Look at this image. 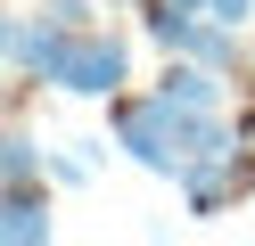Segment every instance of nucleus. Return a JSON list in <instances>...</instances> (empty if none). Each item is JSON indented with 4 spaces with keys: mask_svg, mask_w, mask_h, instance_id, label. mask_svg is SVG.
Masks as SVG:
<instances>
[{
    "mask_svg": "<svg viewBox=\"0 0 255 246\" xmlns=\"http://www.w3.org/2000/svg\"><path fill=\"white\" fill-rule=\"evenodd\" d=\"M50 180H17V189H0V238L8 246H50Z\"/></svg>",
    "mask_w": 255,
    "mask_h": 246,
    "instance_id": "39448f33",
    "label": "nucleus"
},
{
    "mask_svg": "<svg viewBox=\"0 0 255 246\" xmlns=\"http://www.w3.org/2000/svg\"><path fill=\"white\" fill-rule=\"evenodd\" d=\"M17 180H50V148H41V131L25 123V107H8V131H0V189H17Z\"/></svg>",
    "mask_w": 255,
    "mask_h": 246,
    "instance_id": "423d86ee",
    "label": "nucleus"
},
{
    "mask_svg": "<svg viewBox=\"0 0 255 246\" xmlns=\"http://www.w3.org/2000/svg\"><path fill=\"white\" fill-rule=\"evenodd\" d=\"M239 197H255V140L181 164V205H189V222H214V213H231Z\"/></svg>",
    "mask_w": 255,
    "mask_h": 246,
    "instance_id": "7ed1b4c3",
    "label": "nucleus"
},
{
    "mask_svg": "<svg viewBox=\"0 0 255 246\" xmlns=\"http://www.w3.org/2000/svg\"><path fill=\"white\" fill-rule=\"evenodd\" d=\"M107 131H116V148L140 164V172L181 180V115L156 98V82H148V90H116V98H107Z\"/></svg>",
    "mask_w": 255,
    "mask_h": 246,
    "instance_id": "f257e3e1",
    "label": "nucleus"
},
{
    "mask_svg": "<svg viewBox=\"0 0 255 246\" xmlns=\"http://www.w3.org/2000/svg\"><path fill=\"white\" fill-rule=\"evenodd\" d=\"M58 90H66V98H99V107L116 90H132V33H124V25H83L74 49H66Z\"/></svg>",
    "mask_w": 255,
    "mask_h": 246,
    "instance_id": "f03ea898",
    "label": "nucleus"
},
{
    "mask_svg": "<svg viewBox=\"0 0 255 246\" xmlns=\"http://www.w3.org/2000/svg\"><path fill=\"white\" fill-rule=\"evenodd\" d=\"M91 164H99V156H74V148H50V180H58V189H83V180H91Z\"/></svg>",
    "mask_w": 255,
    "mask_h": 246,
    "instance_id": "0eeeda50",
    "label": "nucleus"
},
{
    "mask_svg": "<svg viewBox=\"0 0 255 246\" xmlns=\"http://www.w3.org/2000/svg\"><path fill=\"white\" fill-rule=\"evenodd\" d=\"M156 98H173L189 115H214V107H231V74L222 66H198V58H165L156 66Z\"/></svg>",
    "mask_w": 255,
    "mask_h": 246,
    "instance_id": "20e7f679",
    "label": "nucleus"
}]
</instances>
